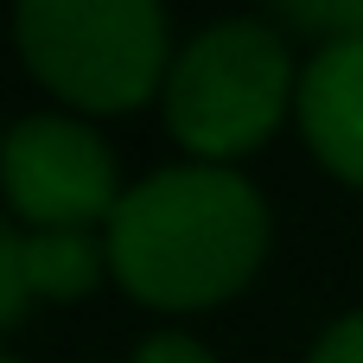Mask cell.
<instances>
[{
	"label": "cell",
	"mask_w": 363,
	"mask_h": 363,
	"mask_svg": "<svg viewBox=\"0 0 363 363\" xmlns=\"http://www.w3.org/2000/svg\"><path fill=\"white\" fill-rule=\"evenodd\" d=\"M268 236L274 223L255 179L211 160H179L134 179L102 223L115 281L160 313H198L249 287Z\"/></svg>",
	"instance_id": "6da1fadb"
},
{
	"label": "cell",
	"mask_w": 363,
	"mask_h": 363,
	"mask_svg": "<svg viewBox=\"0 0 363 363\" xmlns=\"http://www.w3.org/2000/svg\"><path fill=\"white\" fill-rule=\"evenodd\" d=\"M32 300H38V287H32V249H26L19 230L0 223V332L19 325Z\"/></svg>",
	"instance_id": "ba28073f"
},
{
	"label": "cell",
	"mask_w": 363,
	"mask_h": 363,
	"mask_svg": "<svg viewBox=\"0 0 363 363\" xmlns=\"http://www.w3.org/2000/svg\"><path fill=\"white\" fill-rule=\"evenodd\" d=\"M0 363H19V357H0Z\"/></svg>",
	"instance_id": "8fae6325"
},
{
	"label": "cell",
	"mask_w": 363,
	"mask_h": 363,
	"mask_svg": "<svg viewBox=\"0 0 363 363\" xmlns=\"http://www.w3.org/2000/svg\"><path fill=\"white\" fill-rule=\"evenodd\" d=\"M134 363H217L211 345H198L191 332H147L134 345Z\"/></svg>",
	"instance_id": "30bf717a"
},
{
	"label": "cell",
	"mask_w": 363,
	"mask_h": 363,
	"mask_svg": "<svg viewBox=\"0 0 363 363\" xmlns=\"http://www.w3.org/2000/svg\"><path fill=\"white\" fill-rule=\"evenodd\" d=\"M274 19H281V26L313 32L319 45L363 38V0H281V6H274Z\"/></svg>",
	"instance_id": "52a82bcc"
},
{
	"label": "cell",
	"mask_w": 363,
	"mask_h": 363,
	"mask_svg": "<svg viewBox=\"0 0 363 363\" xmlns=\"http://www.w3.org/2000/svg\"><path fill=\"white\" fill-rule=\"evenodd\" d=\"M306 363H363V313H345V319H332V325L313 338Z\"/></svg>",
	"instance_id": "9c48e42d"
},
{
	"label": "cell",
	"mask_w": 363,
	"mask_h": 363,
	"mask_svg": "<svg viewBox=\"0 0 363 363\" xmlns=\"http://www.w3.org/2000/svg\"><path fill=\"white\" fill-rule=\"evenodd\" d=\"M300 96L294 45L274 19H211L172 51L166 70V128L191 160L230 166L236 153L262 147Z\"/></svg>",
	"instance_id": "7a4b0ae2"
},
{
	"label": "cell",
	"mask_w": 363,
	"mask_h": 363,
	"mask_svg": "<svg viewBox=\"0 0 363 363\" xmlns=\"http://www.w3.org/2000/svg\"><path fill=\"white\" fill-rule=\"evenodd\" d=\"M13 45L45 89L89 115L147 102L172 70V26L160 0H19Z\"/></svg>",
	"instance_id": "3957f363"
},
{
	"label": "cell",
	"mask_w": 363,
	"mask_h": 363,
	"mask_svg": "<svg viewBox=\"0 0 363 363\" xmlns=\"http://www.w3.org/2000/svg\"><path fill=\"white\" fill-rule=\"evenodd\" d=\"M294 115H300V134L319 153V166L363 185V38L313 45V57L300 64Z\"/></svg>",
	"instance_id": "5b68a950"
},
{
	"label": "cell",
	"mask_w": 363,
	"mask_h": 363,
	"mask_svg": "<svg viewBox=\"0 0 363 363\" xmlns=\"http://www.w3.org/2000/svg\"><path fill=\"white\" fill-rule=\"evenodd\" d=\"M0 191L32 230H89L121 204L115 147L83 115H19L0 134Z\"/></svg>",
	"instance_id": "277c9868"
},
{
	"label": "cell",
	"mask_w": 363,
	"mask_h": 363,
	"mask_svg": "<svg viewBox=\"0 0 363 363\" xmlns=\"http://www.w3.org/2000/svg\"><path fill=\"white\" fill-rule=\"evenodd\" d=\"M26 249H32V287L45 300H83L108 268V242L89 230H26Z\"/></svg>",
	"instance_id": "8992f818"
}]
</instances>
